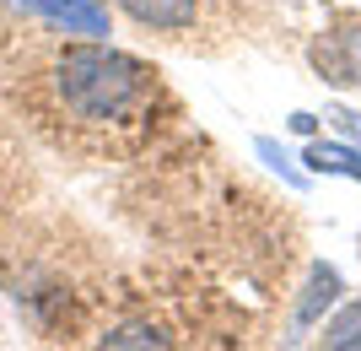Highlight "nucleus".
I'll return each mask as SVG.
<instances>
[{
	"label": "nucleus",
	"instance_id": "obj_1",
	"mask_svg": "<svg viewBox=\"0 0 361 351\" xmlns=\"http://www.w3.org/2000/svg\"><path fill=\"white\" fill-rule=\"evenodd\" d=\"M16 103L60 152L114 162L151 146L167 87L146 60L108 44H49L16 65Z\"/></svg>",
	"mask_w": 361,
	"mask_h": 351
},
{
	"label": "nucleus",
	"instance_id": "obj_2",
	"mask_svg": "<svg viewBox=\"0 0 361 351\" xmlns=\"http://www.w3.org/2000/svg\"><path fill=\"white\" fill-rule=\"evenodd\" d=\"M307 60L329 87H361V22H334L329 32H318Z\"/></svg>",
	"mask_w": 361,
	"mask_h": 351
},
{
	"label": "nucleus",
	"instance_id": "obj_3",
	"mask_svg": "<svg viewBox=\"0 0 361 351\" xmlns=\"http://www.w3.org/2000/svg\"><path fill=\"white\" fill-rule=\"evenodd\" d=\"M135 28L146 32H162V38H183V32H195L211 11V0H114Z\"/></svg>",
	"mask_w": 361,
	"mask_h": 351
},
{
	"label": "nucleus",
	"instance_id": "obj_4",
	"mask_svg": "<svg viewBox=\"0 0 361 351\" xmlns=\"http://www.w3.org/2000/svg\"><path fill=\"white\" fill-rule=\"evenodd\" d=\"M340 292H345L340 287V270H334V265H313L307 281H302V297H297V330H313V324L340 303Z\"/></svg>",
	"mask_w": 361,
	"mask_h": 351
},
{
	"label": "nucleus",
	"instance_id": "obj_5",
	"mask_svg": "<svg viewBox=\"0 0 361 351\" xmlns=\"http://www.w3.org/2000/svg\"><path fill=\"white\" fill-rule=\"evenodd\" d=\"M22 6H32V11L54 16L65 32H103V28H108V16L97 11L92 0H22Z\"/></svg>",
	"mask_w": 361,
	"mask_h": 351
},
{
	"label": "nucleus",
	"instance_id": "obj_6",
	"mask_svg": "<svg viewBox=\"0 0 361 351\" xmlns=\"http://www.w3.org/2000/svg\"><path fill=\"white\" fill-rule=\"evenodd\" d=\"M302 162L313 173H340V179H356L361 184V152L356 146H334V141H313L307 152H302Z\"/></svg>",
	"mask_w": 361,
	"mask_h": 351
},
{
	"label": "nucleus",
	"instance_id": "obj_7",
	"mask_svg": "<svg viewBox=\"0 0 361 351\" xmlns=\"http://www.w3.org/2000/svg\"><path fill=\"white\" fill-rule=\"evenodd\" d=\"M324 346L329 351H361V297L334 308V319H324Z\"/></svg>",
	"mask_w": 361,
	"mask_h": 351
},
{
	"label": "nucleus",
	"instance_id": "obj_8",
	"mask_svg": "<svg viewBox=\"0 0 361 351\" xmlns=\"http://www.w3.org/2000/svg\"><path fill=\"white\" fill-rule=\"evenodd\" d=\"M16 189H22V152H16L11 124L0 119V211L16 200Z\"/></svg>",
	"mask_w": 361,
	"mask_h": 351
},
{
	"label": "nucleus",
	"instance_id": "obj_9",
	"mask_svg": "<svg viewBox=\"0 0 361 351\" xmlns=\"http://www.w3.org/2000/svg\"><path fill=\"white\" fill-rule=\"evenodd\" d=\"M254 152H259V157H264V162H270V168H275V173H281V179H286V184H302V173H297V168H291V157H286V152H281V146H275V141H254Z\"/></svg>",
	"mask_w": 361,
	"mask_h": 351
},
{
	"label": "nucleus",
	"instance_id": "obj_10",
	"mask_svg": "<svg viewBox=\"0 0 361 351\" xmlns=\"http://www.w3.org/2000/svg\"><path fill=\"white\" fill-rule=\"evenodd\" d=\"M329 119H334V124H340V130H345V136L361 146V114H350V108H329Z\"/></svg>",
	"mask_w": 361,
	"mask_h": 351
},
{
	"label": "nucleus",
	"instance_id": "obj_11",
	"mask_svg": "<svg viewBox=\"0 0 361 351\" xmlns=\"http://www.w3.org/2000/svg\"><path fill=\"white\" fill-rule=\"evenodd\" d=\"M356 254H361V232H356Z\"/></svg>",
	"mask_w": 361,
	"mask_h": 351
}]
</instances>
